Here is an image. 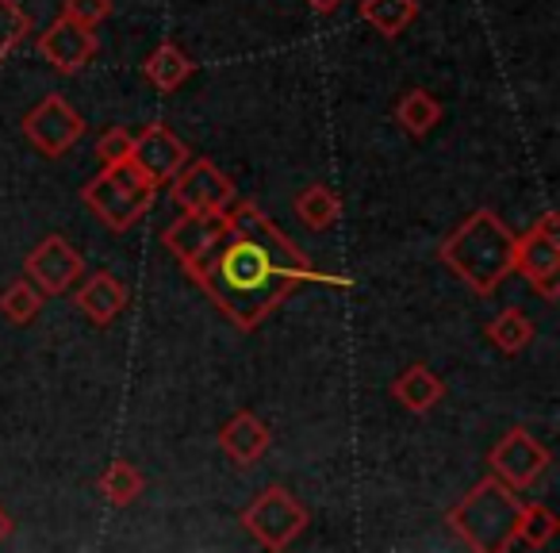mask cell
Listing matches in <instances>:
<instances>
[{
  "label": "cell",
  "mask_w": 560,
  "mask_h": 553,
  "mask_svg": "<svg viewBox=\"0 0 560 553\" xmlns=\"http://www.w3.org/2000/svg\"><path fill=\"white\" fill-rule=\"evenodd\" d=\"M338 211H342V204H338V196L330 193L327 185H307L304 193L296 196L300 223L312 227V231H327V227H335Z\"/></svg>",
  "instance_id": "obj_22"
},
{
  "label": "cell",
  "mask_w": 560,
  "mask_h": 553,
  "mask_svg": "<svg viewBox=\"0 0 560 553\" xmlns=\"http://www.w3.org/2000/svg\"><path fill=\"white\" fill-rule=\"evenodd\" d=\"M188 158H192L188 154V147L165 124H150L142 135H135L131 165H139L154 185H170L173 173H177Z\"/></svg>",
  "instance_id": "obj_12"
},
{
  "label": "cell",
  "mask_w": 560,
  "mask_h": 553,
  "mask_svg": "<svg viewBox=\"0 0 560 553\" xmlns=\"http://www.w3.org/2000/svg\"><path fill=\"white\" fill-rule=\"evenodd\" d=\"M32 35V20L16 0H0V62Z\"/></svg>",
  "instance_id": "obj_25"
},
{
  "label": "cell",
  "mask_w": 560,
  "mask_h": 553,
  "mask_svg": "<svg viewBox=\"0 0 560 553\" xmlns=\"http://www.w3.org/2000/svg\"><path fill=\"white\" fill-rule=\"evenodd\" d=\"M518 511H522V499L514 496V488L491 473V476H483L460 504L450 507L445 522H450V530L468 545V550L506 553L511 550Z\"/></svg>",
  "instance_id": "obj_3"
},
{
  "label": "cell",
  "mask_w": 560,
  "mask_h": 553,
  "mask_svg": "<svg viewBox=\"0 0 560 553\" xmlns=\"http://www.w3.org/2000/svg\"><path fill=\"white\" fill-rule=\"evenodd\" d=\"M488 343L503 354H522L529 343H534V323L526 320L522 308H506L495 320L488 323Z\"/></svg>",
  "instance_id": "obj_21"
},
{
  "label": "cell",
  "mask_w": 560,
  "mask_h": 553,
  "mask_svg": "<svg viewBox=\"0 0 560 553\" xmlns=\"http://www.w3.org/2000/svg\"><path fill=\"white\" fill-rule=\"evenodd\" d=\"M514 269L541 292L545 300L560 297V219L545 211L534 231L514 239Z\"/></svg>",
  "instance_id": "obj_6"
},
{
  "label": "cell",
  "mask_w": 560,
  "mask_h": 553,
  "mask_svg": "<svg viewBox=\"0 0 560 553\" xmlns=\"http://www.w3.org/2000/svg\"><path fill=\"white\" fill-rule=\"evenodd\" d=\"M560 530V519L545 504H522L518 522H514L511 550H541L552 542V534Z\"/></svg>",
  "instance_id": "obj_20"
},
{
  "label": "cell",
  "mask_w": 560,
  "mask_h": 553,
  "mask_svg": "<svg viewBox=\"0 0 560 553\" xmlns=\"http://www.w3.org/2000/svg\"><path fill=\"white\" fill-rule=\"evenodd\" d=\"M312 4V12H319V16H330V12H338L346 4V0H307Z\"/></svg>",
  "instance_id": "obj_28"
},
{
  "label": "cell",
  "mask_w": 560,
  "mask_h": 553,
  "mask_svg": "<svg viewBox=\"0 0 560 553\" xmlns=\"http://www.w3.org/2000/svg\"><path fill=\"white\" fill-rule=\"evenodd\" d=\"M269 442H272V430L265 427V419H257L254 412H246V407L234 412L231 419H226V427L219 430V446H223V453L238 469L261 461L265 450H269Z\"/></svg>",
  "instance_id": "obj_14"
},
{
  "label": "cell",
  "mask_w": 560,
  "mask_h": 553,
  "mask_svg": "<svg viewBox=\"0 0 560 553\" xmlns=\"http://www.w3.org/2000/svg\"><path fill=\"white\" fill-rule=\"evenodd\" d=\"M392 396H396V404L407 407V412L427 415L430 407H438L445 400V384L438 381L434 369L415 361V366H407L404 373L392 381Z\"/></svg>",
  "instance_id": "obj_16"
},
{
  "label": "cell",
  "mask_w": 560,
  "mask_h": 553,
  "mask_svg": "<svg viewBox=\"0 0 560 553\" xmlns=\"http://www.w3.org/2000/svg\"><path fill=\"white\" fill-rule=\"evenodd\" d=\"M85 273V257L73 250L70 239L62 234H47L32 254L24 257V277L43 292V297H62Z\"/></svg>",
  "instance_id": "obj_9"
},
{
  "label": "cell",
  "mask_w": 560,
  "mask_h": 553,
  "mask_svg": "<svg viewBox=\"0 0 560 553\" xmlns=\"http://www.w3.org/2000/svg\"><path fill=\"white\" fill-rule=\"evenodd\" d=\"M438 119H442V104H438L434 93H427V89H407V93L399 96L396 124L404 127L411 139H422V135H430L438 127Z\"/></svg>",
  "instance_id": "obj_19"
},
{
  "label": "cell",
  "mask_w": 560,
  "mask_h": 553,
  "mask_svg": "<svg viewBox=\"0 0 560 553\" xmlns=\"http://www.w3.org/2000/svg\"><path fill=\"white\" fill-rule=\"evenodd\" d=\"M158 196V185L139 170V165H104L85 188H81V200L93 211L101 223H108L112 231H131L142 216L150 211Z\"/></svg>",
  "instance_id": "obj_4"
},
{
  "label": "cell",
  "mask_w": 560,
  "mask_h": 553,
  "mask_svg": "<svg viewBox=\"0 0 560 553\" xmlns=\"http://www.w3.org/2000/svg\"><path fill=\"white\" fill-rule=\"evenodd\" d=\"M419 16L415 0H361V20L384 39H399Z\"/></svg>",
  "instance_id": "obj_18"
},
{
  "label": "cell",
  "mask_w": 560,
  "mask_h": 553,
  "mask_svg": "<svg viewBox=\"0 0 560 553\" xmlns=\"http://www.w3.org/2000/svg\"><path fill=\"white\" fill-rule=\"evenodd\" d=\"M9 534H12V515L4 511V507H0V542H4Z\"/></svg>",
  "instance_id": "obj_29"
},
{
  "label": "cell",
  "mask_w": 560,
  "mask_h": 553,
  "mask_svg": "<svg viewBox=\"0 0 560 553\" xmlns=\"http://www.w3.org/2000/svg\"><path fill=\"white\" fill-rule=\"evenodd\" d=\"M96 47H101V43H96L93 27L73 24L70 16H58L55 24H50L47 32L39 35V55L47 58V62L55 66L58 73L85 70V66L93 62Z\"/></svg>",
  "instance_id": "obj_13"
},
{
  "label": "cell",
  "mask_w": 560,
  "mask_h": 553,
  "mask_svg": "<svg viewBox=\"0 0 560 553\" xmlns=\"http://www.w3.org/2000/svg\"><path fill=\"white\" fill-rule=\"evenodd\" d=\"M476 297H491L514 273V234L491 208H476L438 250Z\"/></svg>",
  "instance_id": "obj_2"
},
{
  "label": "cell",
  "mask_w": 560,
  "mask_h": 553,
  "mask_svg": "<svg viewBox=\"0 0 560 553\" xmlns=\"http://www.w3.org/2000/svg\"><path fill=\"white\" fill-rule=\"evenodd\" d=\"M142 488H147V481L131 461H112L101 476V492L112 507H131L142 496Z\"/></svg>",
  "instance_id": "obj_23"
},
{
  "label": "cell",
  "mask_w": 560,
  "mask_h": 553,
  "mask_svg": "<svg viewBox=\"0 0 560 553\" xmlns=\"http://www.w3.org/2000/svg\"><path fill=\"white\" fill-rule=\"evenodd\" d=\"M62 16H70L81 27H101L112 16V0H66Z\"/></svg>",
  "instance_id": "obj_27"
},
{
  "label": "cell",
  "mask_w": 560,
  "mask_h": 553,
  "mask_svg": "<svg viewBox=\"0 0 560 553\" xmlns=\"http://www.w3.org/2000/svg\"><path fill=\"white\" fill-rule=\"evenodd\" d=\"M78 312L85 315L89 323H96V327H112V323L124 315L127 308V289L124 281H119L116 273H93L85 285L78 289Z\"/></svg>",
  "instance_id": "obj_15"
},
{
  "label": "cell",
  "mask_w": 560,
  "mask_h": 553,
  "mask_svg": "<svg viewBox=\"0 0 560 553\" xmlns=\"http://www.w3.org/2000/svg\"><path fill=\"white\" fill-rule=\"evenodd\" d=\"M131 147H135V135L124 131V127H108V131L96 139V162L104 165H124L131 162Z\"/></svg>",
  "instance_id": "obj_26"
},
{
  "label": "cell",
  "mask_w": 560,
  "mask_h": 553,
  "mask_svg": "<svg viewBox=\"0 0 560 553\" xmlns=\"http://www.w3.org/2000/svg\"><path fill=\"white\" fill-rule=\"evenodd\" d=\"M39 312H43V292L35 289L27 277L0 292V315H4L12 327H27Z\"/></svg>",
  "instance_id": "obj_24"
},
{
  "label": "cell",
  "mask_w": 560,
  "mask_h": 553,
  "mask_svg": "<svg viewBox=\"0 0 560 553\" xmlns=\"http://www.w3.org/2000/svg\"><path fill=\"white\" fill-rule=\"evenodd\" d=\"M242 527L265 545V550H289L307 527V507L289 488H265L254 504L242 511Z\"/></svg>",
  "instance_id": "obj_5"
},
{
  "label": "cell",
  "mask_w": 560,
  "mask_h": 553,
  "mask_svg": "<svg viewBox=\"0 0 560 553\" xmlns=\"http://www.w3.org/2000/svg\"><path fill=\"white\" fill-rule=\"evenodd\" d=\"M192 70H196L192 58H188L177 43H162V47L150 50V58L142 62V73H147V81L158 89V93L180 89L188 78H192Z\"/></svg>",
  "instance_id": "obj_17"
},
{
  "label": "cell",
  "mask_w": 560,
  "mask_h": 553,
  "mask_svg": "<svg viewBox=\"0 0 560 553\" xmlns=\"http://www.w3.org/2000/svg\"><path fill=\"white\" fill-rule=\"evenodd\" d=\"M24 135L43 158H66L85 135V119L62 93H50L24 116Z\"/></svg>",
  "instance_id": "obj_7"
},
{
  "label": "cell",
  "mask_w": 560,
  "mask_h": 553,
  "mask_svg": "<svg viewBox=\"0 0 560 553\" xmlns=\"http://www.w3.org/2000/svg\"><path fill=\"white\" fill-rule=\"evenodd\" d=\"M488 461H491V473L518 492V488H529V484H537L545 476V469H549V450H545L529 430L514 427L499 438V446L491 450Z\"/></svg>",
  "instance_id": "obj_11"
},
{
  "label": "cell",
  "mask_w": 560,
  "mask_h": 553,
  "mask_svg": "<svg viewBox=\"0 0 560 553\" xmlns=\"http://www.w3.org/2000/svg\"><path fill=\"white\" fill-rule=\"evenodd\" d=\"M226 227H231V211H185V216L165 227L162 242H165V250L192 273L196 265L215 250V242L226 234Z\"/></svg>",
  "instance_id": "obj_10"
},
{
  "label": "cell",
  "mask_w": 560,
  "mask_h": 553,
  "mask_svg": "<svg viewBox=\"0 0 560 553\" xmlns=\"http://www.w3.org/2000/svg\"><path fill=\"white\" fill-rule=\"evenodd\" d=\"M170 185L180 211H226L234 204V181L208 158H188Z\"/></svg>",
  "instance_id": "obj_8"
},
{
  "label": "cell",
  "mask_w": 560,
  "mask_h": 553,
  "mask_svg": "<svg viewBox=\"0 0 560 553\" xmlns=\"http://www.w3.org/2000/svg\"><path fill=\"white\" fill-rule=\"evenodd\" d=\"M188 277L238 331L261 327L300 285H335V289L350 285L315 269L257 204H238L231 211L226 234Z\"/></svg>",
  "instance_id": "obj_1"
}]
</instances>
